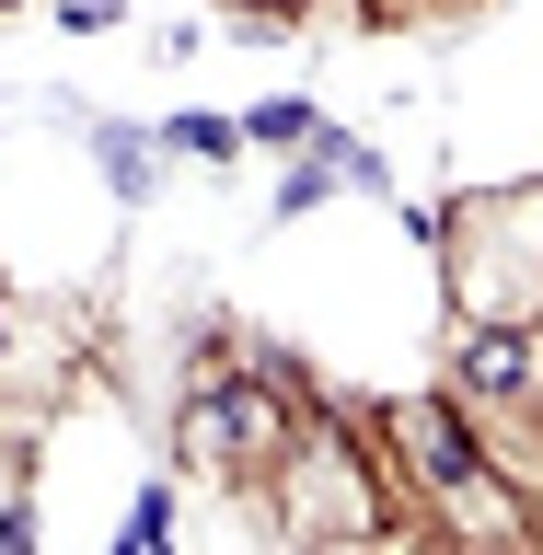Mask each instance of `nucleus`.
I'll return each instance as SVG.
<instances>
[{
	"label": "nucleus",
	"mask_w": 543,
	"mask_h": 555,
	"mask_svg": "<svg viewBox=\"0 0 543 555\" xmlns=\"http://www.w3.org/2000/svg\"><path fill=\"white\" fill-rule=\"evenodd\" d=\"M428 532L416 509H393V463L359 416H312L277 451V544H393Z\"/></svg>",
	"instance_id": "nucleus-1"
},
{
	"label": "nucleus",
	"mask_w": 543,
	"mask_h": 555,
	"mask_svg": "<svg viewBox=\"0 0 543 555\" xmlns=\"http://www.w3.org/2000/svg\"><path fill=\"white\" fill-rule=\"evenodd\" d=\"M451 324H543V185H497L440 220Z\"/></svg>",
	"instance_id": "nucleus-2"
},
{
	"label": "nucleus",
	"mask_w": 543,
	"mask_h": 555,
	"mask_svg": "<svg viewBox=\"0 0 543 555\" xmlns=\"http://www.w3.org/2000/svg\"><path fill=\"white\" fill-rule=\"evenodd\" d=\"M289 428H301V393H289V371H185V451H197L208 475H267L277 451H289Z\"/></svg>",
	"instance_id": "nucleus-3"
},
{
	"label": "nucleus",
	"mask_w": 543,
	"mask_h": 555,
	"mask_svg": "<svg viewBox=\"0 0 543 555\" xmlns=\"http://www.w3.org/2000/svg\"><path fill=\"white\" fill-rule=\"evenodd\" d=\"M116 12H128V0H59V24H81V35H104Z\"/></svg>",
	"instance_id": "nucleus-4"
}]
</instances>
